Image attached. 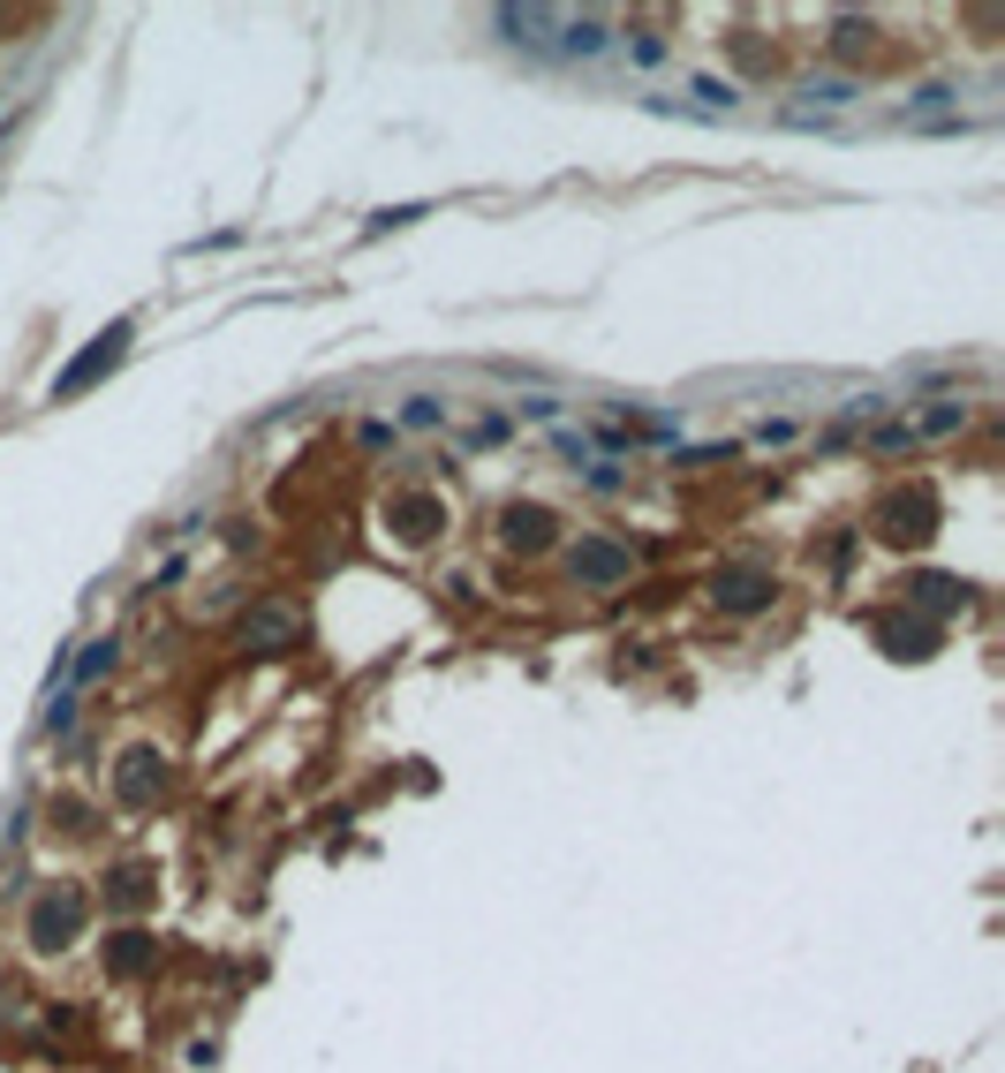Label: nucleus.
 <instances>
[{
  "label": "nucleus",
  "instance_id": "nucleus-9",
  "mask_svg": "<svg viewBox=\"0 0 1005 1073\" xmlns=\"http://www.w3.org/2000/svg\"><path fill=\"white\" fill-rule=\"evenodd\" d=\"M106 665H114V642H106V635H99V642H91V650H84V658H76V681H99V673H106Z\"/></svg>",
  "mask_w": 1005,
  "mask_h": 1073
},
{
  "label": "nucleus",
  "instance_id": "nucleus-8",
  "mask_svg": "<svg viewBox=\"0 0 1005 1073\" xmlns=\"http://www.w3.org/2000/svg\"><path fill=\"white\" fill-rule=\"evenodd\" d=\"M506 537H514V545H544L552 529H544V514H537V507H514V514H506Z\"/></svg>",
  "mask_w": 1005,
  "mask_h": 1073
},
{
  "label": "nucleus",
  "instance_id": "nucleus-10",
  "mask_svg": "<svg viewBox=\"0 0 1005 1073\" xmlns=\"http://www.w3.org/2000/svg\"><path fill=\"white\" fill-rule=\"evenodd\" d=\"M401 424H416V432H424V424H439V401H431V394H416V401L401 409Z\"/></svg>",
  "mask_w": 1005,
  "mask_h": 1073
},
{
  "label": "nucleus",
  "instance_id": "nucleus-5",
  "mask_svg": "<svg viewBox=\"0 0 1005 1073\" xmlns=\"http://www.w3.org/2000/svg\"><path fill=\"white\" fill-rule=\"evenodd\" d=\"M560 46L567 53H605L613 30H605V15H560Z\"/></svg>",
  "mask_w": 1005,
  "mask_h": 1073
},
{
  "label": "nucleus",
  "instance_id": "nucleus-7",
  "mask_svg": "<svg viewBox=\"0 0 1005 1073\" xmlns=\"http://www.w3.org/2000/svg\"><path fill=\"white\" fill-rule=\"evenodd\" d=\"M552 23H560L552 8H500V30H514L522 46H537V30H552Z\"/></svg>",
  "mask_w": 1005,
  "mask_h": 1073
},
{
  "label": "nucleus",
  "instance_id": "nucleus-3",
  "mask_svg": "<svg viewBox=\"0 0 1005 1073\" xmlns=\"http://www.w3.org/2000/svg\"><path fill=\"white\" fill-rule=\"evenodd\" d=\"M296 606H280V598H265V606H250L242 627H235V642H250V650H280V642H296Z\"/></svg>",
  "mask_w": 1005,
  "mask_h": 1073
},
{
  "label": "nucleus",
  "instance_id": "nucleus-6",
  "mask_svg": "<svg viewBox=\"0 0 1005 1073\" xmlns=\"http://www.w3.org/2000/svg\"><path fill=\"white\" fill-rule=\"evenodd\" d=\"M76 915H84V908H76V893H53V900H46V915H30V937L61 945V937L76 929Z\"/></svg>",
  "mask_w": 1005,
  "mask_h": 1073
},
{
  "label": "nucleus",
  "instance_id": "nucleus-4",
  "mask_svg": "<svg viewBox=\"0 0 1005 1073\" xmlns=\"http://www.w3.org/2000/svg\"><path fill=\"white\" fill-rule=\"evenodd\" d=\"M771 598V575H756V567H733L726 583H718V606L726 613H749V606H764Z\"/></svg>",
  "mask_w": 1005,
  "mask_h": 1073
},
{
  "label": "nucleus",
  "instance_id": "nucleus-2",
  "mask_svg": "<svg viewBox=\"0 0 1005 1073\" xmlns=\"http://www.w3.org/2000/svg\"><path fill=\"white\" fill-rule=\"evenodd\" d=\"M567 575H575L582 590H620V583L636 575V552H628L620 537H582V545H567Z\"/></svg>",
  "mask_w": 1005,
  "mask_h": 1073
},
{
  "label": "nucleus",
  "instance_id": "nucleus-1",
  "mask_svg": "<svg viewBox=\"0 0 1005 1073\" xmlns=\"http://www.w3.org/2000/svg\"><path fill=\"white\" fill-rule=\"evenodd\" d=\"M129 333H137V325H129V317H114V325H106V333H99V340H91V348H84V355L61 371V378H53V401H76L84 386H99V378H106V371L129 355Z\"/></svg>",
  "mask_w": 1005,
  "mask_h": 1073
}]
</instances>
